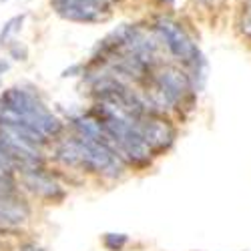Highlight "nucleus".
<instances>
[{
    "label": "nucleus",
    "instance_id": "1",
    "mask_svg": "<svg viewBox=\"0 0 251 251\" xmlns=\"http://www.w3.org/2000/svg\"><path fill=\"white\" fill-rule=\"evenodd\" d=\"M0 119L26 123L47 139L58 135L62 129L60 121L45 109V104L36 99V95L18 87L4 91V95L0 97Z\"/></svg>",
    "mask_w": 251,
    "mask_h": 251
},
{
    "label": "nucleus",
    "instance_id": "2",
    "mask_svg": "<svg viewBox=\"0 0 251 251\" xmlns=\"http://www.w3.org/2000/svg\"><path fill=\"white\" fill-rule=\"evenodd\" d=\"M153 85V100L165 104H177L181 102L187 93L191 91V76L175 67H165L151 78Z\"/></svg>",
    "mask_w": 251,
    "mask_h": 251
},
{
    "label": "nucleus",
    "instance_id": "3",
    "mask_svg": "<svg viewBox=\"0 0 251 251\" xmlns=\"http://www.w3.org/2000/svg\"><path fill=\"white\" fill-rule=\"evenodd\" d=\"M153 28H155L157 36L167 45V49L171 50V54L177 56L181 62H185V65H193V62L199 58V54H201L199 49L189 38V34L185 32V28L179 23H175L173 18L161 16Z\"/></svg>",
    "mask_w": 251,
    "mask_h": 251
},
{
    "label": "nucleus",
    "instance_id": "4",
    "mask_svg": "<svg viewBox=\"0 0 251 251\" xmlns=\"http://www.w3.org/2000/svg\"><path fill=\"white\" fill-rule=\"evenodd\" d=\"M50 4L56 14L75 23H99L109 14L107 0H50Z\"/></svg>",
    "mask_w": 251,
    "mask_h": 251
},
{
    "label": "nucleus",
    "instance_id": "5",
    "mask_svg": "<svg viewBox=\"0 0 251 251\" xmlns=\"http://www.w3.org/2000/svg\"><path fill=\"white\" fill-rule=\"evenodd\" d=\"M137 129L143 135V139L147 141L151 151L169 147V145L173 143V137H175V133H173V129L169 127V125L155 119V117H143L137 125Z\"/></svg>",
    "mask_w": 251,
    "mask_h": 251
},
{
    "label": "nucleus",
    "instance_id": "6",
    "mask_svg": "<svg viewBox=\"0 0 251 251\" xmlns=\"http://www.w3.org/2000/svg\"><path fill=\"white\" fill-rule=\"evenodd\" d=\"M25 179H26V185L30 187V189H32L34 193H40V195H45V197H52V195L58 191L56 183H54V181H50L43 171L30 169V171H26Z\"/></svg>",
    "mask_w": 251,
    "mask_h": 251
},
{
    "label": "nucleus",
    "instance_id": "7",
    "mask_svg": "<svg viewBox=\"0 0 251 251\" xmlns=\"http://www.w3.org/2000/svg\"><path fill=\"white\" fill-rule=\"evenodd\" d=\"M25 18H26V14H18L14 18H10L8 23L2 26V30H0V47H8L10 36L16 30H20V26H23V23H25Z\"/></svg>",
    "mask_w": 251,
    "mask_h": 251
},
{
    "label": "nucleus",
    "instance_id": "8",
    "mask_svg": "<svg viewBox=\"0 0 251 251\" xmlns=\"http://www.w3.org/2000/svg\"><path fill=\"white\" fill-rule=\"evenodd\" d=\"M8 52H10V56L14 60H26V56H28L26 47L23 43H18V40H10L8 43Z\"/></svg>",
    "mask_w": 251,
    "mask_h": 251
},
{
    "label": "nucleus",
    "instance_id": "9",
    "mask_svg": "<svg viewBox=\"0 0 251 251\" xmlns=\"http://www.w3.org/2000/svg\"><path fill=\"white\" fill-rule=\"evenodd\" d=\"M127 243V235H115V233H107L104 237V245L113 251H121V247Z\"/></svg>",
    "mask_w": 251,
    "mask_h": 251
},
{
    "label": "nucleus",
    "instance_id": "10",
    "mask_svg": "<svg viewBox=\"0 0 251 251\" xmlns=\"http://www.w3.org/2000/svg\"><path fill=\"white\" fill-rule=\"evenodd\" d=\"M0 167H2V169H6V171H14V169H18V165L14 163V159L2 149V147H0Z\"/></svg>",
    "mask_w": 251,
    "mask_h": 251
},
{
    "label": "nucleus",
    "instance_id": "11",
    "mask_svg": "<svg viewBox=\"0 0 251 251\" xmlns=\"http://www.w3.org/2000/svg\"><path fill=\"white\" fill-rule=\"evenodd\" d=\"M239 26H241V32H243L247 38H251V10L245 8V12H243V16H241Z\"/></svg>",
    "mask_w": 251,
    "mask_h": 251
},
{
    "label": "nucleus",
    "instance_id": "12",
    "mask_svg": "<svg viewBox=\"0 0 251 251\" xmlns=\"http://www.w3.org/2000/svg\"><path fill=\"white\" fill-rule=\"evenodd\" d=\"M10 69V65H8V60H0V75L2 73H6Z\"/></svg>",
    "mask_w": 251,
    "mask_h": 251
},
{
    "label": "nucleus",
    "instance_id": "13",
    "mask_svg": "<svg viewBox=\"0 0 251 251\" xmlns=\"http://www.w3.org/2000/svg\"><path fill=\"white\" fill-rule=\"evenodd\" d=\"M20 251H43V249H38L34 245H23V247H20Z\"/></svg>",
    "mask_w": 251,
    "mask_h": 251
},
{
    "label": "nucleus",
    "instance_id": "14",
    "mask_svg": "<svg viewBox=\"0 0 251 251\" xmlns=\"http://www.w3.org/2000/svg\"><path fill=\"white\" fill-rule=\"evenodd\" d=\"M0 2H8V0H0Z\"/></svg>",
    "mask_w": 251,
    "mask_h": 251
}]
</instances>
